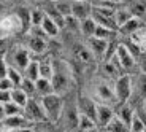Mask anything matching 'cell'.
<instances>
[{
    "instance_id": "20",
    "label": "cell",
    "mask_w": 146,
    "mask_h": 132,
    "mask_svg": "<svg viewBox=\"0 0 146 132\" xmlns=\"http://www.w3.org/2000/svg\"><path fill=\"white\" fill-rule=\"evenodd\" d=\"M92 18H94V21L97 22V26H103V27H108V29L111 30H116L117 32V26L116 22H114V18L113 16H105V15H100V13H97V11L92 10Z\"/></svg>"
},
{
    "instance_id": "1",
    "label": "cell",
    "mask_w": 146,
    "mask_h": 132,
    "mask_svg": "<svg viewBox=\"0 0 146 132\" xmlns=\"http://www.w3.org/2000/svg\"><path fill=\"white\" fill-rule=\"evenodd\" d=\"M40 102L48 116V121H52V123L60 121L64 113V107H65V100H64L62 95L57 94V92H51V94L40 97Z\"/></svg>"
},
{
    "instance_id": "31",
    "label": "cell",
    "mask_w": 146,
    "mask_h": 132,
    "mask_svg": "<svg viewBox=\"0 0 146 132\" xmlns=\"http://www.w3.org/2000/svg\"><path fill=\"white\" fill-rule=\"evenodd\" d=\"M54 7L57 8V11L60 15L65 18V16H70L72 15V5H73V0H56L52 2Z\"/></svg>"
},
{
    "instance_id": "22",
    "label": "cell",
    "mask_w": 146,
    "mask_h": 132,
    "mask_svg": "<svg viewBox=\"0 0 146 132\" xmlns=\"http://www.w3.org/2000/svg\"><path fill=\"white\" fill-rule=\"evenodd\" d=\"M116 116L119 118V119H122L127 126H130L132 119L135 116V111H133V108H132L127 102H124V103H119V110H117Z\"/></svg>"
},
{
    "instance_id": "42",
    "label": "cell",
    "mask_w": 146,
    "mask_h": 132,
    "mask_svg": "<svg viewBox=\"0 0 146 132\" xmlns=\"http://www.w3.org/2000/svg\"><path fill=\"white\" fill-rule=\"evenodd\" d=\"M13 88H15V86H13V83H11L7 77L0 78V91H11Z\"/></svg>"
},
{
    "instance_id": "14",
    "label": "cell",
    "mask_w": 146,
    "mask_h": 132,
    "mask_svg": "<svg viewBox=\"0 0 146 132\" xmlns=\"http://www.w3.org/2000/svg\"><path fill=\"white\" fill-rule=\"evenodd\" d=\"M72 15L76 19H84L92 15V5L91 2H73L72 5Z\"/></svg>"
},
{
    "instance_id": "33",
    "label": "cell",
    "mask_w": 146,
    "mask_h": 132,
    "mask_svg": "<svg viewBox=\"0 0 146 132\" xmlns=\"http://www.w3.org/2000/svg\"><path fill=\"white\" fill-rule=\"evenodd\" d=\"M132 11V15L137 18H141L143 15H146V0H133L132 7L129 8Z\"/></svg>"
},
{
    "instance_id": "40",
    "label": "cell",
    "mask_w": 146,
    "mask_h": 132,
    "mask_svg": "<svg viewBox=\"0 0 146 132\" xmlns=\"http://www.w3.org/2000/svg\"><path fill=\"white\" fill-rule=\"evenodd\" d=\"M7 69H8V62L5 57V53H0V78L7 77Z\"/></svg>"
},
{
    "instance_id": "5",
    "label": "cell",
    "mask_w": 146,
    "mask_h": 132,
    "mask_svg": "<svg viewBox=\"0 0 146 132\" xmlns=\"http://www.w3.org/2000/svg\"><path fill=\"white\" fill-rule=\"evenodd\" d=\"M54 92L62 95L70 86V73L67 72L64 62H56L54 61V75L51 78Z\"/></svg>"
},
{
    "instance_id": "36",
    "label": "cell",
    "mask_w": 146,
    "mask_h": 132,
    "mask_svg": "<svg viewBox=\"0 0 146 132\" xmlns=\"http://www.w3.org/2000/svg\"><path fill=\"white\" fill-rule=\"evenodd\" d=\"M64 29H68L70 32H80V19H76L73 15L65 16V24Z\"/></svg>"
},
{
    "instance_id": "27",
    "label": "cell",
    "mask_w": 146,
    "mask_h": 132,
    "mask_svg": "<svg viewBox=\"0 0 146 132\" xmlns=\"http://www.w3.org/2000/svg\"><path fill=\"white\" fill-rule=\"evenodd\" d=\"M130 41H133V43H135L141 51H146V27L141 26L137 32L132 33V35H130Z\"/></svg>"
},
{
    "instance_id": "18",
    "label": "cell",
    "mask_w": 146,
    "mask_h": 132,
    "mask_svg": "<svg viewBox=\"0 0 146 132\" xmlns=\"http://www.w3.org/2000/svg\"><path fill=\"white\" fill-rule=\"evenodd\" d=\"M95 29H97V22L94 21L92 16L84 18V19H81V21H80V32H81V35H84L86 38L94 37Z\"/></svg>"
},
{
    "instance_id": "48",
    "label": "cell",
    "mask_w": 146,
    "mask_h": 132,
    "mask_svg": "<svg viewBox=\"0 0 146 132\" xmlns=\"http://www.w3.org/2000/svg\"><path fill=\"white\" fill-rule=\"evenodd\" d=\"M143 110L146 111V99H143Z\"/></svg>"
},
{
    "instance_id": "11",
    "label": "cell",
    "mask_w": 146,
    "mask_h": 132,
    "mask_svg": "<svg viewBox=\"0 0 146 132\" xmlns=\"http://www.w3.org/2000/svg\"><path fill=\"white\" fill-rule=\"evenodd\" d=\"M108 43L110 40H103V38H99V37H89L86 45L89 46V49H91V53L94 54L95 59H105Z\"/></svg>"
},
{
    "instance_id": "8",
    "label": "cell",
    "mask_w": 146,
    "mask_h": 132,
    "mask_svg": "<svg viewBox=\"0 0 146 132\" xmlns=\"http://www.w3.org/2000/svg\"><path fill=\"white\" fill-rule=\"evenodd\" d=\"M114 56H116V59L119 61L121 67H122L124 70L132 69V67L137 64L135 56L132 54L130 49L127 48V45H124V43H119L116 46V53H114Z\"/></svg>"
},
{
    "instance_id": "17",
    "label": "cell",
    "mask_w": 146,
    "mask_h": 132,
    "mask_svg": "<svg viewBox=\"0 0 146 132\" xmlns=\"http://www.w3.org/2000/svg\"><path fill=\"white\" fill-rule=\"evenodd\" d=\"M143 24H141V19L140 18H137V16H132L130 19H129L127 22H124L122 26L117 29V32L119 33H124V35H127V37H130L133 32H137V30L141 27Z\"/></svg>"
},
{
    "instance_id": "34",
    "label": "cell",
    "mask_w": 146,
    "mask_h": 132,
    "mask_svg": "<svg viewBox=\"0 0 146 132\" xmlns=\"http://www.w3.org/2000/svg\"><path fill=\"white\" fill-rule=\"evenodd\" d=\"M113 35H116V30H111V29L103 27V26H97L95 33H94V37L103 38V40H113Z\"/></svg>"
},
{
    "instance_id": "13",
    "label": "cell",
    "mask_w": 146,
    "mask_h": 132,
    "mask_svg": "<svg viewBox=\"0 0 146 132\" xmlns=\"http://www.w3.org/2000/svg\"><path fill=\"white\" fill-rule=\"evenodd\" d=\"M62 118L65 119L67 127H68L72 132H76V129H78V118H80V111H78L76 103H75V105H68V107L65 105L64 107ZM62 118H60V119H62Z\"/></svg>"
},
{
    "instance_id": "3",
    "label": "cell",
    "mask_w": 146,
    "mask_h": 132,
    "mask_svg": "<svg viewBox=\"0 0 146 132\" xmlns=\"http://www.w3.org/2000/svg\"><path fill=\"white\" fill-rule=\"evenodd\" d=\"M18 33H24V27L16 13H7L0 16V38H8Z\"/></svg>"
},
{
    "instance_id": "35",
    "label": "cell",
    "mask_w": 146,
    "mask_h": 132,
    "mask_svg": "<svg viewBox=\"0 0 146 132\" xmlns=\"http://www.w3.org/2000/svg\"><path fill=\"white\" fill-rule=\"evenodd\" d=\"M16 115H24V108H21L11 100L5 103V116H16Z\"/></svg>"
},
{
    "instance_id": "41",
    "label": "cell",
    "mask_w": 146,
    "mask_h": 132,
    "mask_svg": "<svg viewBox=\"0 0 146 132\" xmlns=\"http://www.w3.org/2000/svg\"><path fill=\"white\" fill-rule=\"evenodd\" d=\"M137 62H138L140 72H141V73H146V51H141V54L137 57Z\"/></svg>"
},
{
    "instance_id": "4",
    "label": "cell",
    "mask_w": 146,
    "mask_h": 132,
    "mask_svg": "<svg viewBox=\"0 0 146 132\" xmlns=\"http://www.w3.org/2000/svg\"><path fill=\"white\" fill-rule=\"evenodd\" d=\"M114 95H116L117 103H124L130 99L132 92H133V80L129 73H122L114 80Z\"/></svg>"
},
{
    "instance_id": "12",
    "label": "cell",
    "mask_w": 146,
    "mask_h": 132,
    "mask_svg": "<svg viewBox=\"0 0 146 132\" xmlns=\"http://www.w3.org/2000/svg\"><path fill=\"white\" fill-rule=\"evenodd\" d=\"M73 57L76 59L78 62L84 64V65H88V64L94 62L95 57L94 54L91 53L88 45H83V43H75L73 45Z\"/></svg>"
},
{
    "instance_id": "25",
    "label": "cell",
    "mask_w": 146,
    "mask_h": 132,
    "mask_svg": "<svg viewBox=\"0 0 146 132\" xmlns=\"http://www.w3.org/2000/svg\"><path fill=\"white\" fill-rule=\"evenodd\" d=\"M30 10L32 8H26V7H18L16 8V15L19 16L22 22V27H24V33H27L30 29H32V22H30Z\"/></svg>"
},
{
    "instance_id": "6",
    "label": "cell",
    "mask_w": 146,
    "mask_h": 132,
    "mask_svg": "<svg viewBox=\"0 0 146 132\" xmlns=\"http://www.w3.org/2000/svg\"><path fill=\"white\" fill-rule=\"evenodd\" d=\"M95 97L100 100V103H116V95H114V89L108 81H99L95 85Z\"/></svg>"
},
{
    "instance_id": "7",
    "label": "cell",
    "mask_w": 146,
    "mask_h": 132,
    "mask_svg": "<svg viewBox=\"0 0 146 132\" xmlns=\"http://www.w3.org/2000/svg\"><path fill=\"white\" fill-rule=\"evenodd\" d=\"M24 115L30 121H48V116L44 113L43 107H41V102L40 100H35L33 97H30L29 103L24 108Z\"/></svg>"
},
{
    "instance_id": "9",
    "label": "cell",
    "mask_w": 146,
    "mask_h": 132,
    "mask_svg": "<svg viewBox=\"0 0 146 132\" xmlns=\"http://www.w3.org/2000/svg\"><path fill=\"white\" fill-rule=\"evenodd\" d=\"M76 107H78L80 113L92 118L95 121V116H97V102L92 97H89V95H80L76 100Z\"/></svg>"
},
{
    "instance_id": "16",
    "label": "cell",
    "mask_w": 146,
    "mask_h": 132,
    "mask_svg": "<svg viewBox=\"0 0 146 132\" xmlns=\"http://www.w3.org/2000/svg\"><path fill=\"white\" fill-rule=\"evenodd\" d=\"M3 124L7 126L8 129H15V131H18V129L21 127H26L27 124H29V119L26 118V115H16V116H5L3 119Z\"/></svg>"
},
{
    "instance_id": "43",
    "label": "cell",
    "mask_w": 146,
    "mask_h": 132,
    "mask_svg": "<svg viewBox=\"0 0 146 132\" xmlns=\"http://www.w3.org/2000/svg\"><path fill=\"white\" fill-rule=\"evenodd\" d=\"M10 102V91H0V103Z\"/></svg>"
},
{
    "instance_id": "47",
    "label": "cell",
    "mask_w": 146,
    "mask_h": 132,
    "mask_svg": "<svg viewBox=\"0 0 146 132\" xmlns=\"http://www.w3.org/2000/svg\"><path fill=\"white\" fill-rule=\"evenodd\" d=\"M84 132H99V131H97V127H94V129H89V131H84Z\"/></svg>"
},
{
    "instance_id": "45",
    "label": "cell",
    "mask_w": 146,
    "mask_h": 132,
    "mask_svg": "<svg viewBox=\"0 0 146 132\" xmlns=\"http://www.w3.org/2000/svg\"><path fill=\"white\" fill-rule=\"evenodd\" d=\"M18 132H33V129L32 127H21V129H18Z\"/></svg>"
},
{
    "instance_id": "28",
    "label": "cell",
    "mask_w": 146,
    "mask_h": 132,
    "mask_svg": "<svg viewBox=\"0 0 146 132\" xmlns=\"http://www.w3.org/2000/svg\"><path fill=\"white\" fill-rule=\"evenodd\" d=\"M7 78L11 81V83H13V86H15V88H19V86H21V83H22V80H24V75H22L21 70H18L16 67H13V65H10V64H8Z\"/></svg>"
},
{
    "instance_id": "10",
    "label": "cell",
    "mask_w": 146,
    "mask_h": 132,
    "mask_svg": "<svg viewBox=\"0 0 146 132\" xmlns=\"http://www.w3.org/2000/svg\"><path fill=\"white\" fill-rule=\"evenodd\" d=\"M114 110L113 107L108 105V103H100L97 102V116H95V123H97V127H105L111 119L114 118Z\"/></svg>"
},
{
    "instance_id": "44",
    "label": "cell",
    "mask_w": 146,
    "mask_h": 132,
    "mask_svg": "<svg viewBox=\"0 0 146 132\" xmlns=\"http://www.w3.org/2000/svg\"><path fill=\"white\" fill-rule=\"evenodd\" d=\"M5 118V103H0V121Z\"/></svg>"
},
{
    "instance_id": "38",
    "label": "cell",
    "mask_w": 146,
    "mask_h": 132,
    "mask_svg": "<svg viewBox=\"0 0 146 132\" xmlns=\"http://www.w3.org/2000/svg\"><path fill=\"white\" fill-rule=\"evenodd\" d=\"M19 88L26 92L29 97H32L33 94H36V91H35V81H32V80H27V78H24Z\"/></svg>"
},
{
    "instance_id": "24",
    "label": "cell",
    "mask_w": 146,
    "mask_h": 132,
    "mask_svg": "<svg viewBox=\"0 0 146 132\" xmlns=\"http://www.w3.org/2000/svg\"><path fill=\"white\" fill-rule=\"evenodd\" d=\"M22 75H24V78H27V80L36 81L38 78H40V62L35 61V59H32V61L29 62V65L24 69Z\"/></svg>"
},
{
    "instance_id": "50",
    "label": "cell",
    "mask_w": 146,
    "mask_h": 132,
    "mask_svg": "<svg viewBox=\"0 0 146 132\" xmlns=\"http://www.w3.org/2000/svg\"><path fill=\"white\" fill-rule=\"evenodd\" d=\"M3 2H10V0H3Z\"/></svg>"
},
{
    "instance_id": "29",
    "label": "cell",
    "mask_w": 146,
    "mask_h": 132,
    "mask_svg": "<svg viewBox=\"0 0 146 132\" xmlns=\"http://www.w3.org/2000/svg\"><path fill=\"white\" fill-rule=\"evenodd\" d=\"M132 16H133V15H132V11L129 10V8H116V10H114L113 18H114V22H116L117 29H119L124 22H127Z\"/></svg>"
},
{
    "instance_id": "46",
    "label": "cell",
    "mask_w": 146,
    "mask_h": 132,
    "mask_svg": "<svg viewBox=\"0 0 146 132\" xmlns=\"http://www.w3.org/2000/svg\"><path fill=\"white\" fill-rule=\"evenodd\" d=\"M30 2H32V3H35V5H41L44 0H30Z\"/></svg>"
},
{
    "instance_id": "37",
    "label": "cell",
    "mask_w": 146,
    "mask_h": 132,
    "mask_svg": "<svg viewBox=\"0 0 146 132\" xmlns=\"http://www.w3.org/2000/svg\"><path fill=\"white\" fill-rule=\"evenodd\" d=\"M129 132H146L145 123L140 119V116L137 113H135V116H133V119H132L130 126H129Z\"/></svg>"
},
{
    "instance_id": "51",
    "label": "cell",
    "mask_w": 146,
    "mask_h": 132,
    "mask_svg": "<svg viewBox=\"0 0 146 132\" xmlns=\"http://www.w3.org/2000/svg\"><path fill=\"white\" fill-rule=\"evenodd\" d=\"M49 2H56V0H49Z\"/></svg>"
},
{
    "instance_id": "32",
    "label": "cell",
    "mask_w": 146,
    "mask_h": 132,
    "mask_svg": "<svg viewBox=\"0 0 146 132\" xmlns=\"http://www.w3.org/2000/svg\"><path fill=\"white\" fill-rule=\"evenodd\" d=\"M44 16H46V13H44L43 8H32L30 10V22H32V27H40Z\"/></svg>"
},
{
    "instance_id": "19",
    "label": "cell",
    "mask_w": 146,
    "mask_h": 132,
    "mask_svg": "<svg viewBox=\"0 0 146 132\" xmlns=\"http://www.w3.org/2000/svg\"><path fill=\"white\" fill-rule=\"evenodd\" d=\"M10 100L11 102H15L16 105H19L21 108H26V105L29 103L30 97L22 91L21 88H13L10 91Z\"/></svg>"
},
{
    "instance_id": "26",
    "label": "cell",
    "mask_w": 146,
    "mask_h": 132,
    "mask_svg": "<svg viewBox=\"0 0 146 132\" xmlns=\"http://www.w3.org/2000/svg\"><path fill=\"white\" fill-rule=\"evenodd\" d=\"M103 131L105 132H129V126L114 115V118L103 127Z\"/></svg>"
},
{
    "instance_id": "30",
    "label": "cell",
    "mask_w": 146,
    "mask_h": 132,
    "mask_svg": "<svg viewBox=\"0 0 146 132\" xmlns=\"http://www.w3.org/2000/svg\"><path fill=\"white\" fill-rule=\"evenodd\" d=\"M94 127H97V123H95L92 118H89V116H86V115L80 113L76 132H84V131H89V129H94Z\"/></svg>"
},
{
    "instance_id": "21",
    "label": "cell",
    "mask_w": 146,
    "mask_h": 132,
    "mask_svg": "<svg viewBox=\"0 0 146 132\" xmlns=\"http://www.w3.org/2000/svg\"><path fill=\"white\" fill-rule=\"evenodd\" d=\"M35 91L36 94L40 95V97H43V95H48L51 94V92H54V88H52V81L48 80V78H38V80L35 81Z\"/></svg>"
},
{
    "instance_id": "15",
    "label": "cell",
    "mask_w": 146,
    "mask_h": 132,
    "mask_svg": "<svg viewBox=\"0 0 146 132\" xmlns=\"http://www.w3.org/2000/svg\"><path fill=\"white\" fill-rule=\"evenodd\" d=\"M40 29L44 32V35H46L48 38H57L59 37V33H60V27H59L57 22H54L49 16H44L43 22H41V26Z\"/></svg>"
},
{
    "instance_id": "2",
    "label": "cell",
    "mask_w": 146,
    "mask_h": 132,
    "mask_svg": "<svg viewBox=\"0 0 146 132\" xmlns=\"http://www.w3.org/2000/svg\"><path fill=\"white\" fill-rule=\"evenodd\" d=\"M32 53L27 49V46H21V45H16V46L10 48L8 51H5V57H7V62L10 65L16 67L18 70L24 72L29 62L32 61Z\"/></svg>"
},
{
    "instance_id": "49",
    "label": "cell",
    "mask_w": 146,
    "mask_h": 132,
    "mask_svg": "<svg viewBox=\"0 0 146 132\" xmlns=\"http://www.w3.org/2000/svg\"><path fill=\"white\" fill-rule=\"evenodd\" d=\"M73 2H89V0H73Z\"/></svg>"
},
{
    "instance_id": "23",
    "label": "cell",
    "mask_w": 146,
    "mask_h": 132,
    "mask_svg": "<svg viewBox=\"0 0 146 132\" xmlns=\"http://www.w3.org/2000/svg\"><path fill=\"white\" fill-rule=\"evenodd\" d=\"M38 62H40V77L51 80L54 75V61L51 57H44Z\"/></svg>"
},
{
    "instance_id": "39",
    "label": "cell",
    "mask_w": 146,
    "mask_h": 132,
    "mask_svg": "<svg viewBox=\"0 0 146 132\" xmlns=\"http://www.w3.org/2000/svg\"><path fill=\"white\" fill-rule=\"evenodd\" d=\"M137 86H138L140 95H141L143 99H146V73H141L138 77V83H137Z\"/></svg>"
}]
</instances>
